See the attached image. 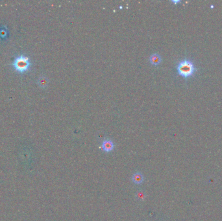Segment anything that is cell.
<instances>
[{
  "label": "cell",
  "mask_w": 222,
  "mask_h": 221,
  "mask_svg": "<svg viewBox=\"0 0 222 221\" xmlns=\"http://www.w3.org/2000/svg\"><path fill=\"white\" fill-rule=\"evenodd\" d=\"M177 71L180 76L184 78L192 77L197 71L194 64L190 60L185 59L180 61L177 66Z\"/></svg>",
  "instance_id": "6da1fadb"
},
{
  "label": "cell",
  "mask_w": 222,
  "mask_h": 221,
  "mask_svg": "<svg viewBox=\"0 0 222 221\" xmlns=\"http://www.w3.org/2000/svg\"><path fill=\"white\" fill-rule=\"evenodd\" d=\"M12 66L18 73L23 74L28 72L31 66V63L28 57L24 55H19L14 59Z\"/></svg>",
  "instance_id": "7a4b0ae2"
},
{
  "label": "cell",
  "mask_w": 222,
  "mask_h": 221,
  "mask_svg": "<svg viewBox=\"0 0 222 221\" xmlns=\"http://www.w3.org/2000/svg\"><path fill=\"white\" fill-rule=\"evenodd\" d=\"M101 147L105 152H109L114 149V144L111 140H105L103 141Z\"/></svg>",
  "instance_id": "3957f363"
},
{
  "label": "cell",
  "mask_w": 222,
  "mask_h": 221,
  "mask_svg": "<svg viewBox=\"0 0 222 221\" xmlns=\"http://www.w3.org/2000/svg\"><path fill=\"white\" fill-rule=\"evenodd\" d=\"M162 58L160 56L158 53H154L150 56L149 57V61L153 65L157 66L161 62Z\"/></svg>",
  "instance_id": "277c9868"
},
{
  "label": "cell",
  "mask_w": 222,
  "mask_h": 221,
  "mask_svg": "<svg viewBox=\"0 0 222 221\" xmlns=\"http://www.w3.org/2000/svg\"><path fill=\"white\" fill-rule=\"evenodd\" d=\"M132 180L136 184H140L144 181V177L141 173H137L133 175Z\"/></svg>",
  "instance_id": "5b68a950"
},
{
  "label": "cell",
  "mask_w": 222,
  "mask_h": 221,
  "mask_svg": "<svg viewBox=\"0 0 222 221\" xmlns=\"http://www.w3.org/2000/svg\"><path fill=\"white\" fill-rule=\"evenodd\" d=\"M38 84L41 88H46L48 84V79L45 77H41L38 81Z\"/></svg>",
  "instance_id": "8992f818"
},
{
  "label": "cell",
  "mask_w": 222,
  "mask_h": 221,
  "mask_svg": "<svg viewBox=\"0 0 222 221\" xmlns=\"http://www.w3.org/2000/svg\"><path fill=\"white\" fill-rule=\"evenodd\" d=\"M8 36V30L5 27L0 28V38L5 39Z\"/></svg>",
  "instance_id": "52a82bcc"
},
{
  "label": "cell",
  "mask_w": 222,
  "mask_h": 221,
  "mask_svg": "<svg viewBox=\"0 0 222 221\" xmlns=\"http://www.w3.org/2000/svg\"><path fill=\"white\" fill-rule=\"evenodd\" d=\"M172 2L175 3V4H177V3H178L180 2V1H179V0H177V1H175V0H172Z\"/></svg>",
  "instance_id": "ba28073f"
}]
</instances>
